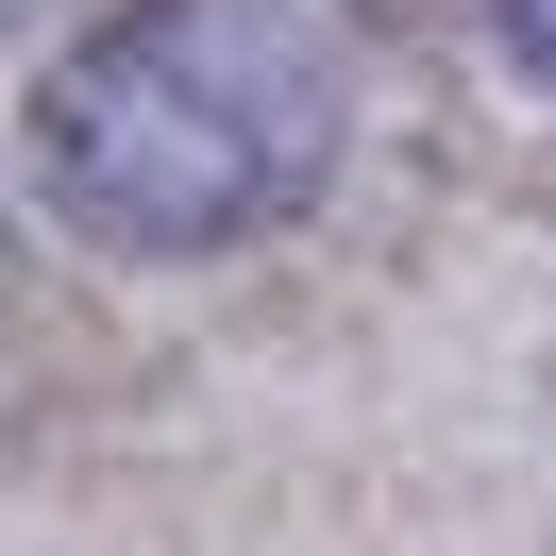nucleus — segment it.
I'll use <instances>...</instances> for the list:
<instances>
[{"label": "nucleus", "instance_id": "obj_1", "mask_svg": "<svg viewBox=\"0 0 556 556\" xmlns=\"http://www.w3.org/2000/svg\"><path fill=\"white\" fill-rule=\"evenodd\" d=\"M338 152V51L304 0H136L35 85V203L85 253H237Z\"/></svg>", "mask_w": 556, "mask_h": 556}, {"label": "nucleus", "instance_id": "obj_2", "mask_svg": "<svg viewBox=\"0 0 556 556\" xmlns=\"http://www.w3.org/2000/svg\"><path fill=\"white\" fill-rule=\"evenodd\" d=\"M489 35H506V51H522V68H540V85H556V0H489Z\"/></svg>", "mask_w": 556, "mask_h": 556}]
</instances>
